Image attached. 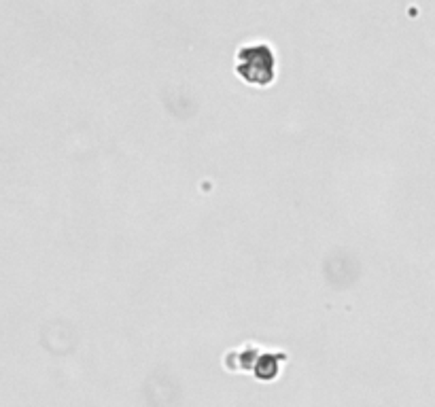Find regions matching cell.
Returning <instances> with one entry per match:
<instances>
[{"instance_id": "cell-1", "label": "cell", "mask_w": 435, "mask_h": 407, "mask_svg": "<svg viewBox=\"0 0 435 407\" xmlns=\"http://www.w3.org/2000/svg\"><path fill=\"white\" fill-rule=\"evenodd\" d=\"M274 54H272V47L267 45H246L240 47L236 54V72L240 75L242 81L249 85L265 87L274 81Z\"/></svg>"}, {"instance_id": "cell-2", "label": "cell", "mask_w": 435, "mask_h": 407, "mask_svg": "<svg viewBox=\"0 0 435 407\" xmlns=\"http://www.w3.org/2000/svg\"><path fill=\"white\" fill-rule=\"evenodd\" d=\"M277 361L272 359V356H267V354H263L261 359H259V363H257V367H255V376L257 378H261V380H270V378H274L277 376Z\"/></svg>"}]
</instances>
